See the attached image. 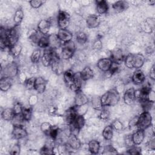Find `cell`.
<instances>
[{"label": "cell", "instance_id": "1", "mask_svg": "<svg viewBox=\"0 0 155 155\" xmlns=\"http://www.w3.org/2000/svg\"><path fill=\"white\" fill-rule=\"evenodd\" d=\"M100 99L102 107H113L119 101L120 94L117 89L111 88L103 94L100 97Z\"/></svg>", "mask_w": 155, "mask_h": 155}, {"label": "cell", "instance_id": "2", "mask_svg": "<svg viewBox=\"0 0 155 155\" xmlns=\"http://www.w3.org/2000/svg\"><path fill=\"white\" fill-rule=\"evenodd\" d=\"M145 56L140 53H130L124 58L125 66L130 69H139L144 64Z\"/></svg>", "mask_w": 155, "mask_h": 155}, {"label": "cell", "instance_id": "3", "mask_svg": "<svg viewBox=\"0 0 155 155\" xmlns=\"http://www.w3.org/2000/svg\"><path fill=\"white\" fill-rule=\"evenodd\" d=\"M60 57L64 60H68L73 58L76 51V46L73 41H71L63 43L61 46Z\"/></svg>", "mask_w": 155, "mask_h": 155}, {"label": "cell", "instance_id": "4", "mask_svg": "<svg viewBox=\"0 0 155 155\" xmlns=\"http://www.w3.org/2000/svg\"><path fill=\"white\" fill-rule=\"evenodd\" d=\"M152 125V116L150 112L143 111L139 116L136 123L137 129L145 130Z\"/></svg>", "mask_w": 155, "mask_h": 155}, {"label": "cell", "instance_id": "5", "mask_svg": "<svg viewBox=\"0 0 155 155\" xmlns=\"http://www.w3.org/2000/svg\"><path fill=\"white\" fill-rule=\"evenodd\" d=\"M1 77L10 78L13 79L19 73V69L17 64L15 62H11L6 65L1 70Z\"/></svg>", "mask_w": 155, "mask_h": 155}, {"label": "cell", "instance_id": "6", "mask_svg": "<svg viewBox=\"0 0 155 155\" xmlns=\"http://www.w3.org/2000/svg\"><path fill=\"white\" fill-rule=\"evenodd\" d=\"M85 123V120L83 115L77 114L72 122L68 124L70 127V133H73L78 136L79 131L84 126Z\"/></svg>", "mask_w": 155, "mask_h": 155}, {"label": "cell", "instance_id": "7", "mask_svg": "<svg viewBox=\"0 0 155 155\" xmlns=\"http://www.w3.org/2000/svg\"><path fill=\"white\" fill-rule=\"evenodd\" d=\"M70 21V15L63 10H59L57 16V24L59 29L67 28Z\"/></svg>", "mask_w": 155, "mask_h": 155}, {"label": "cell", "instance_id": "8", "mask_svg": "<svg viewBox=\"0 0 155 155\" xmlns=\"http://www.w3.org/2000/svg\"><path fill=\"white\" fill-rule=\"evenodd\" d=\"M57 56L58 55L55 52V50L49 48H46L41 56V61L43 65L45 67H48L51 65L53 58Z\"/></svg>", "mask_w": 155, "mask_h": 155}, {"label": "cell", "instance_id": "9", "mask_svg": "<svg viewBox=\"0 0 155 155\" xmlns=\"http://www.w3.org/2000/svg\"><path fill=\"white\" fill-rule=\"evenodd\" d=\"M66 145L68 146V148L71 150L76 151L80 148L81 146V142L79 139L77 135H75L73 133H70L68 136Z\"/></svg>", "mask_w": 155, "mask_h": 155}, {"label": "cell", "instance_id": "10", "mask_svg": "<svg viewBox=\"0 0 155 155\" xmlns=\"http://www.w3.org/2000/svg\"><path fill=\"white\" fill-rule=\"evenodd\" d=\"M27 134V130L24 125L13 126L12 132V135L13 139L16 140H20L25 138Z\"/></svg>", "mask_w": 155, "mask_h": 155}, {"label": "cell", "instance_id": "11", "mask_svg": "<svg viewBox=\"0 0 155 155\" xmlns=\"http://www.w3.org/2000/svg\"><path fill=\"white\" fill-rule=\"evenodd\" d=\"M50 66L53 72L57 75H61L64 72V65L59 56H57L53 58Z\"/></svg>", "mask_w": 155, "mask_h": 155}, {"label": "cell", "instance_id": "12", "mask_svg": "<svg viewBox=\"0 0 155 155\" xmlns=\"http://www.w3.org/2000/svg\"><path fill=\"white\" fill-rule=\"evenodd\" d=\"M124 102L125 104L128 105H133L136 100V90L134 88H130L127 89L124 94Z\"/></svg>", "mask_w": 155, "mask_h": 155}, {"label": "cell", "instance_id": "13", "mask_svg": "<svg viewBox=\"0 0 155 155\" xmlns=\"http://www.w3.org/2000/svg\"><path fill=\"white\" fill-rule=\"evenodd\" d=\"M57 36L62 43H65L72 41L73 34L67 28L59 29Z\"/></svg>", "mask_w": 155, "mask_h": 155}, {"label": "cell", "instance_id": "14", "mask_svg": "<svg viewBox=\"0 0 155 155\" xmlns=\"http://www.w3.org/2000/svg\"><path fill=\"white\" fill-rule=\"evenodd\" d=\"M113 61L110 58H103L100 59L97 63L98 68L103 72H108L111 67Z\"/></svg>", "mask_w": 155, "mask_h": 155}, {"label": "cell", "instance_id": "15", "mask_svg": "<svg viewBox=\"0 0 155 155\" xmlns=\"http://www.w3.org/2000/svg\"><path fill=\"white\" fill-rule=\"evenodd\" d=\"M88 102L87 96L81 91V90L76 92L74 97V106L77 107L85 105Z\"/></svg>", "mask_w": 155, "mask_h": 155}, {"label": "cell", "instance_id": "16", "mask_svg": "<svg viewBox=\"0 0 155 155\" xmlns=\"http://www.w3.org/2000/svg\"><path fill=\"white\" fill-rule=\"evenodd\" d=\"M48 41H49V46L48 48L52 50H56L61 47L62 42L59 39L57 36V34H50L48 35Z\"/></svg>", "mask_w": 155, "mask_h": 155}, {"label": "cell", "instance_id": "17", "mask_svg": "<svg viewBox=\"0 0 155 155\" xmlns=\"http://www.w3.org/2000/svg\"><path fill=\"white\" fill-rule=\"evenodd\" d=\"M51 25V22L50 19H42L38 24L37 30L42 35H48Z\"/></svg>", "mask_w": 155, "mask_h": 155}, {"label": "cell", "instance_id": "18", "mask_svg": "<svg viewBox=\"0 0 155 155\" xmlns=\"http://www.w3.org/2000/svg\"><path fill=\"white\" fill-rule=\"evenodd\" d=\"M132 82L136 85H140L145 82V75L140 69H136L131 77Z\"/></svg>", "mask_w": 155, "mask_h": 155}, {"label": "cell", "instance_id": "19", "mask_svg": "<svg viewBox=\"0 0 155 155\" xmlns=\"http://www.w3.org/2000/svg\"><path fill=\"white\" fill-rule=\"evenodd\" d=\"M101 23V18L97 15H90L86 19V24L89 28H95Z\"/></svg>", "mask_w": 155, "mask_h": 155}, {"label": "cell", "instance_id": "20", "mask_svg": "<svg viewBox=\"0 0 155 155\" xmlns=\"http://www.w3.org/2000/svg\"><path fill=\"white\" fill-rule=\"evenodd\" d=\"M145 138V130L141 129H137L132 134L131 139L134 145H140Z\"/></svg>", "mask_w": 155, "mask_h": 155}, {"label": "cell", "instance_id": "21", "mask_svg": "<svg viewBox=\"0 0 155 155\" xmlns=\"http://www.w3.org/2000/svg\"><path fill=\"white\" fill-rule=\"evenodd\" d=\"M47 81L41 76L36 78L35 84V90L39 94L43 93L46 88Z\"/></svg>", "mask_w": 155, "mask_h": 155}, {"label": "cell", "instance_id": "22", "mask_svg": "<svg viewBox=\"0 0 155 155\" xmlns=\"http://www.w3.org/2000/svg\"><path fill=\"white\" fill-rule=\"evenodd\" d=\"M110 58L113 62L120 63L123 60H124L125 57L122 50L120 48H117L111 51Z\"/></svg>", "mask_w": 155, "mask_h": 155}, {"label": "cell", "instance_id": "23", "mask_svg": "<svg viewBox=\"0 0 155 155\" xmlns=\"http://www.w3.org/2000/svg\"><path fill=\"white\" fill-rule=\"evenodd\" d=\"M79 74L81 78L83 81H86L89 79H91L94 76V71L93 69L89 66L85 67L79 72Z\"/></svg>", "mask_w": 155, "mask_h": 155}, {"label": "cell", "instance_id": "24", "mask_svg": "<svg viewBox=\"0 0 155 155\" xmlns=\"http://www.w3.org/2000/svg\"><path fill=\"white\" fill-rule=\"evenodd\" d=\"M96 11L100 15L105 14L109 9L108 2L105 0H97L96 1Z\"/></svg>", "mask_w": 155, "mask_h": 155}, {"label": "cell", "instance_id": "25", "mask_svg": "<svg viewBox=\"0 0 155 155\" xmlns=\"http://www.w3.org/2000/svg\"><path fill=\"white\" fill-rule=\"evenodd\" d=\"M82 80L81 78L79 72L76 73L74 74V78L73 82L71 86L69 87L72 91H74L75 93L77 91H79L81 90V87H82Z\"/></svg>", "mask_w": 155, "mask_h": 155}, {"label": "cell", "instance_id": "26", "mask_svg": "<svg viewBox=\"0 0 155 155\" xmlns=\"http://www.w3.org/2000/svg\"><path fill=\"white\" fill-rule=\"evenodd\" d=\"M113 8L117 12H122L127 10L129 7V3L124 0L117 1L112 4Z\"/></svg>", "mask_w": 155, "mask_h": 155}, {"label": "cell", "instance_id": "27", "mask_svg": "<svg viewBox=\"0 0 155 155\" xmlns=\"http://www.w3.org/2000/svg\"><path fill=\"white\" fill-rule=\"evenodd\" d=\"M13 79L10 78L1 77L0 79V89L2 91H7L12 87Z\"/></svg>", "mask_w": 155, "mask_h": 155}, {"label": "cell", "instance_id": "28", "mask_svg": "<svg viewBox=\"0 0 155 155\" xmlns=\"http://www.w3.org/2000/svg\"><path fill=\"white\" fill-rule=\"evenodd\" d=\"M154 21L153 19L148 18L145 19L142 24V29L147 33H151L154 29Z\"/></svg>", "mask_w": 155, "mask_h": 155}, {"label": "cell", "instance_id": "29", "mask_svg": "<svg viewBox=\"0 0 155 155\" xmlns=\"http://www.w3.org/2000/svg\"><path fill=\"white\" fill-rule=\"evenodd\" d=\"M88 151L93 154H97L99 153L101 145L100 143L96 140H91L88 143Z\"/></svg>", "mask_w": 155, "mask_h": 155}, {"label": "cell", "instance_id": "30", "mask_svg": "<svg viewBox=\"0 0 155 155\" xmlns=\"http://www.w3.org/2000/svg\"><path fill=\"white\" fill-rule=\"evenodd\" d=\"M74 74L75 73H74L71 70H67L64 72V80L68 87H70L72 84L74 78Z\"/></svg>", "mask_w": 155, "mask_h": 155}, {"label": "cell", "instance_id": "31", "mask_svg": "<svg viewBox=\"0 0 155 155\" xmlns=\"http://www.w3.org/2000/svg\"><path fill=\"white\" fill-rule=\"evenodd\" d=\"M15 114L12 108H4L1 112V117L7 121H12Z\"/></svg>", "mask_w": 155, "mask_h": 155}, {"label": "cell", "instance_id": "32", "mask_svg": "<svg viewBox=\"0 0 155 155\" xmlns=\"http://www.w3.org/2000/svg\"><path fill=\"white\" fill-rule=\"evenodd\" d=\"M113 128L111 125L106 126L102 131V136L106 140H110L113 136Z\"/></svg>", "mask_w": 155, "mask_h": 155}, {"label": "cell", "instance_id": "33", "mask_svg": "<svg viewBox=\"0 0 155 155\" xmlns=\"http://www.w3.org/2000/svg\"><path fill=\"white\" fill-rule=\"evenodd\" d=\"M8 51H9L10 54L13 58H18L20 55V54L22 51V46L19 44L18 43V44H15V45L11 47L8 49Z\"/></svg>", "mask_w": 155, "mask_h": 155}, {"label": "cell", "instance_id": "34", "mask_svg": "<svg viewBox=\"0 0 155 155\" xmlns=\"http://www.w3.org/2000/svg\"><path fill=\"white\" fill-rule=\"evenodd\" d=\"M24 14L22 9L21 8H18L15 12L13 16V21L15 23V25H19L24 18Z\"/></svg>", "mask_w": 155, "mask_h": 155}, {"label": "cell", "instance_id": "35", "mask_svg": "<svg viewBox=\"0 0 155 155\" xmlns=\"http://www.w3.org/2000/svg\"><path fill=\"white\" fill-rule=\"evenodd\" d=\"M37 45L39 48H47L49 46V41H48V35H43L41 38L39 39Z\"/></svg>", "mask_w": 155, "mask_h": 155}, {"label": "cell", "instance_id": "36", "mask_svg": "<svg viewBox=\"0 0 155 155\" xmlns=\"http://www.w3.org/2000/svg\"><path fill=\"white\" fill-rule=\"evenodd\" d=\"M41 51L39 48H36L34 50L30 56L31 62L33 64H37L41 58Z\"/></svg>", "mask_w": 155, "mask_h": 155}, {"label": "cell", "instance_id": "37", "mask_svg": "<svg viewBox=\"0 0 155 155\" xmlns=\"http://www.w3.org/2000/svg\"><path fill=\"white\" fill-rule=\"evenodd\" d=\"M76 41L80 44H84L87 42L88 37L85 33L84 31H79L76 35Z\"/></svg>", "mask_w": 155, "mask_h": 155}, {"label": "cell", "instance_id": "38", "mask_svg": "<svg viewBox=\"0 0 155 155\" xmlns=\"http://www.w3.org/2000/svg\"><path fill=\"white\" fill-rule=\"evenodd\" d=\"M21 114L25 121H30L32 117V109L31 107L25 108L24 107L22 111Z\"/></svg>", "mask_w": 155, "mask_h": 155}, {"label": "cell", "instance_id": "39", "mask_svg": "<svg viewBox=\"0 0 155 155\" xmlns=\"http://www.w3.org/2000/svg\"><path fill=\"white\" fill-rule=\"evenodd\" d=\"M59 134V127L56 125H51V127L48 133V136H49L51 139H53L54 140L58 138Z\"/></svg>", "mask_w": 155, "mask_h": 155}, {"label": "cell", "instance_id": "40", "mask_svg": "<svg viewBox=\"0 0 155 155\" xmlns=\"http://www.w3.org/2000/svg\"><path fill=\"white\" fill-rule=\"evenodd\" d=\"M35 77H31L29 78H27V79L25 81L24 84V86L25 88L27 90H35Z\"/></svg>", "mask_w": 155, "mask_h": 155}, {"label": "cell", "instance_id": "41", "mask_svg": "<svg viewBox=\"0 0 155 155\" xmlns=\"http://www.w3.org/2000/svg\"><path fill=\"white\" fill-rule=\"evenodd\" d=\"M54 145H51L50 143L45 144L40 150L39 154H53V148Z\"/></svg>", "mask_w": 155, "mask_h": 155}, {"label": "cell", "instance_id": "42", "mask_svg": "<svg viewBox=\"0 0 155 155\" xmlns=\"http://www.w3.org/2000/svg\"><path fill=\"white\" fill-rule=\"evenodd\" d=\"M25 122L21 114H15L14 117L13 118L12 122L13 126H18V125H24L23 123Z\"/></svg>", "mask_w": 155, "mask_h": 155}, {"label": "cell", "instance_id": "43", "mask_svg": "<svg viewBox=\"0 0 155 155\" xmlns=\"http://www.w3.org/2000/svg\"><path fill=\"white\" fill-rule=\"evenodd\" d=\"M102 154H118L116 149L111 145H107L104 148V152Z\"/></svg>", "mask_w": 155, "mask_h": 155}, {"label": "cell", "instance_id": "44", "mask_svg": "<svg viewBox=\"0 0 155 155\" xmlns=\"http://www.w3.org/2000/svg\"><path fill=\"white\" fill-rule=\"evenodd\" d=\"M110 114V113L109 110L107 109L105 107H103L101 109V112L99 113V117L101 120H107L109 118Z\"/></svg>", "mask_w": 155, "mask_h": 155}, {"label": "cell", "instance_id": "45", "mask_svg": "<svg viewBox=\"0 0 155 155\" xmlns=\"http://www.w3.org/2000/svg\"><path fill=\"white\" fill-rule=\"evenodd\" d=\"M127 151H128V153L129 154L136 155V154H141V148L136 145H133L128 147V149Z\"/></svg>", "mask_w": 155, "mask_h": 155}, {"label": "cell", "instance_id": "46", "mask_svg": "<svg viewBox=\"0 0 155 155\" xmlns=\"http://www.w3.org/2000/svg\"><path fill=\"white\" fill-rule=\"evenodd\" d=\"M93 107L96 110H101L103 107L102 106L100 97H95L91 101Z\"/></svg>", "mask_w": 155, "mask_h": 155}, {"label": "cell", "instance_id": "47", "mask_svg": "<svg viewBox=\"0 0 155 155\" xmlns=\"http://www.w3.org/2000/svg\"><path fill=\"white\" fill-rule=\"evenodd\" d=\"M21 151V146L19 143H15L13 145L9 150V153L12 155L19 154Z\"/></svg>", "mask_w": 155, "mask_h": 155}, {"label": "cell", "instance_id": "48", "mask_svg": "<svg viewBox=\"0 0 155 155\" xmlns=\"http://www.w3.org/2000/svg\"><path fill=\"white\" fill-rule=\"evenodd\" d=\"M51 127V125L49 122H44L42 123L41 125V131L47 136H48Z\"/></svg>", "mask_w": 155, "mask_h": 155}, {"label": "cell", "instance_id": "49", "mask_svg": "<svg viewBox=\"0 0 155 155\" xmlns=\"http://www.w3.org/2000/svg\"><path fill=\"white\" fill-rule=\"evenodd\" d=\"M119 67H120V63L113 61L111 67L108 72H109V73L111 75H113L118 71V70L119 69Z\"/></svg>", "mask_w": 155, "mask_h": 155}, {"label": "cell", "instance_id": "50", "mask_svg": "<svg viewBox=\"0 0 155 155\" xmlns=\"http://www.w3.org/2000/svg\"><path fill=\"white\" fill-rule=\"evenodd\" d=\"M111 125L113 130H116L117 131H122L123 130V128H124L123 124L119 120H114L111 123Z\"/></svg>", "mask_w": 155, "mask_h": 155}, {"label": "cell", "instance_id": "51", "mask_svg": "<svg viewBox=\"0 0 155 155\" xmlns=\"http://www.w3.org/2000/svg\"><path fill=\"white\" fill-rule=\"evenodd\" d=\"M23 108L24 107H22V104L20 102H17L14 104L12 108H13L15 114H21L22 111L23 110Z\"/></svg>", "mask_w": 155, "mask_h": 155}, {"label": "cell", "instance_id": "52", "mask_svg": "<svg viewBox=\"0 0 155 155\" xmlns=\"http://www.w3.org/2000/svg\"><path fill=\"white\" fill-rule=\"evenodd\" d=\"M45 1L42 0H32L29 2L30 6L33 8H38L40 7L45 2Z\"/></svg>", "mask_w": 155, "mask_h": 155}, {"label": "cell", "instance_id": "53", "mask_svg": "<svg viewBox=\"0 0 155 155\" xmlns=\"http://www.w3.org/2000/svg\"><path fill=\"white\" fill-rule=\"evenodd\" d=\"M93 47L96 50H101L102 47V44L101 41V39H99V38L96 39L93 44Z\"/></svg>", "mask_w": 155, "mask_h": 155}, {"label": "cell", "instance_id": "54", "mask_svg": "<svg viewBox=\"0 0 155 155\" xmlns=\"http://www.w3.org/2000/svg\"><path fill=\"white\" fill-rule=\"evenodd\" d=\"M57 108L53 105H51L48 107V114L50 116H53L56 113Z\"/></svg>", "mask_w": 155, "mask_h": 155}, {"label": "cell", "instance_id": "55", "mask_svg": "<svg viewBox=\"0 0 155 155\" xmlns=\"http://www.w3.org/2000/svg\"><path fill=\"white\" fill-rule=\"evenodd\" d=\"M18 79H19V81L22 83V84H24L25 81L27 79L26 74H25V73L24 72H19L18 73Z\"/></svg>", "mask_w": 155, "mask_h": 155}, {"label": "cell", "instance_id": "56", "mask_svg": "<svg viewBox=\"0 0 155 155\" xmlns=\"http://www.w3.org/2000/svg\"><path fill=\"white\" fill-rule=\"evenodd\" d=\"M147 147L148 148L152 151H154L155 150V139L154 138H153L150 139L147 143Z\"/></svg>", "mask_w": 155, "mask_h": 155}, {"label": "cell", "instance_id": "57", "mask_svg": "<svg viewBox=\"0 0 155 155\" xmlns=\"http://www.w3.org/2000/svg\"><path fill=\"white\" fill-rule=\"evenodd\" d=\"M148 100L150 102H154V100H155V94H154V92L153 90H151L150 93H148Z\"/></svg>", "mask_w": 155, "mask_h": 155}, {"label": "cell", "instance_id": "58", "mask_svg": "<svg viewBox=\"0 0 155 155\" xmlns=\"http://www.w3.org/2000/svg\"><path fill=\"white\" fill-rule=\"evenodd\" d=\"M125 144L127 145L128 147H130L134 145L133 143V141H132L131 135L130 136H127L126 137V139H125Z\"/></svg>", "mask_w": 155, "mask_h": 155}, {"label": "cell", "instance_id": "59", "mask_svg": "<svg viewBox=\"0 0 155 155\" xmlns=\"http://www.w3.org/2000/svg\"><path fill=\"white\" fill-rule=\"evenodd\" d=\"M154 65H153V66L151 67L150 73H149V76L150 79H151L153 81L155 79V73H154Z\"/></svg>", "mask_w": 155, "mask_h": 155}, {"label": "cell", "instance_id": "60", "mask_svg": "<svg viewBox=\"0 0 155 155\" xmlns=\"http://www.w3.org/2000/svg\"><path fill=\"white\" fill-rule=\"evenodd\" d=\"M137 116L134 117L133 119H131L129 124H128V126L130 128H132L133 127H136V123H137Z\"/></svg>", "mask_w": 155, "mask_h": 155}, {"label": "cell", "instance_id": "61", "mask_svg": "<svg viewBox=\"0 0 155 155\" xmlns=\"http://www.w3.org/2000/svg\"><path fill=\"white\" fill-rule=\"evenodd\" d=\"M38 101V98L36 96H31L29 99V103L31 105H35Z\"/></svg>", "mask_w": 155, "mask_h": 155}, {"label": "cell", "instance_id": "62", "mask_svg": "<svg viewBox=\"0 0 155 155\" xmlns=\"http://www.w3.org/2000/svg\"><path fill=\"white\" fill-rule=\"evenodd\" d=\"M149 2H150V5H154V4H155V1H154V0H153V1H150Z\"/></svg>", "mask_w": 155, "mask_h": 155}]
</instances>
